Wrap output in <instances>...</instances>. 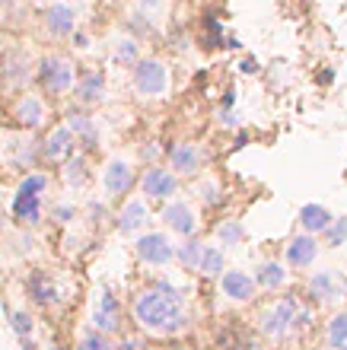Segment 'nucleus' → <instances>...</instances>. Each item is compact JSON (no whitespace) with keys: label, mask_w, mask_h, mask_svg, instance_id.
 I'll list each match as a JSON object with an SVG mask.
<instances>
[{"label":"nucleus","mask_w":347,"mask_h":350,"mask_svg":"<svg viewBox=\"0 0 347 350\" xmlns=\"http://www.w3.org/2000/svg\"><path fill=\"white\" fill-rule=\"evenodd\" d=\"M138 255L144 261H150V265H166V261H172L175 252L163 232H150V236L138 239Z\"/></svg>","instance_id":"obj_8"},{"label":"nucleus","mask_w":347,"mask_h":350,"mask_svg":"<svg viewBox=\"0 0 347 350\" xmlns=\"http://www.w3.org/2000/svg\"><path fill=\"white\" fill-rule=\"evenodd\" d=\"M140 325L150 332H163L172 334L185 325V309H182V293L169 284H159L156 290L140 293L138 306H134Z\"/></svg>","instance_id":"obj_1"},{"label":"nucleus","mask_w":347,"mask_h":350,"mask_svg":"<svg viewBox=\"0 0 347 350\" xmlns=\"http://www.w3.org/2000/svg\"><path fill=\"white\" fill-rule=\"evenodd\" d=\"M163 220L169 223L175 232H182V236H192L194 232V217H192V211H188L185 204H169L166 213H163Z\"/></svg>","instance_id":"obj_15"},{"label":"nucleus","mask_w":347,"mask_h":350,"mask_svg":"<svg viewBox=\"0 0 347 350\" xmlns=\"http://www.w3.org/2000/svg\"><path fill=\"white\" fill-rule=\"evenodd\" d=\"M77 350H112V344L105 341V334L102 332H90V334H83V341Z\"/></svg>","instance_id":"obj_28"},{"label":"nucleus","mask_w":347,"mask_h":350,"mask_svg":"<svg viewBox=\"0 0 347 350\" xmlns=\"http://www.w3.org/2000/svg\"><path fill=\"white\" fill-rule=\"evenodd\" d=\"M38 80L48 92H64L73 83V70L64 57H45L42 67H38Z\"/></svg>","instance_id":"obj_4"},{"label":"nucleus","mask_w":347,"mask_h":350,"mask_svg":"<svg viewBox=\"0 0 347 350\" xmlns=\"http://www.w3.org/2000/svg\"><path fill=\"white\" fill-rule=\"evenodd\" d=\"M80 178H86V163H83V159H73L70 166H67V182L80 185Z\"/></svg>","instance_id":"obj_32"},{"label":"nucleus","mask_w":347,"mask_h":350,"mask_svg":"<svg viewBox=\"0 0 347 350\" xmlns=\"http://www.w3.org/2000/svg\"><path fill=\"white\" fill-rule=\"evenodd\" d=\"M322 239H325L329 249H341V245H347V217H335V223L322 232Z\"/></svg>","instance_id":"obj_25"},{"label":"nucleus","mask_w":347,"mask_h":350,"mask_svg":"<svg viewBox=\"0 0 347 350\" xmlns=\"http://www.w3.org/2000/svg\"><path fill=\"white\" fill-rule=\"evenodd\" d=\"M331 223H335V213H331L329 207H322V204H306L300 211V226H303V232H309V236H322Z\"/></svg>","instance_id":"obj_10"},{"label":"nucleus","mask_w":347,"mask_h":350,"mask_svg":"<svg viewBox=\"0 0 347 350\" xmlns=\"http://www.w3.org/2000/svg\"><path fill=\"white\" fill-rule=\"evenodd\" d=\"M70 128L80 131V134H86V144H92V140H96V131H92L90 118H83V115H70Z\"/></svg>","instance_id":"obj_30"},{"label":"nucleus","mask_w":347,"mask_h":350,"mask_svg":"<svg viewBox=\"0 0 347 350\" xmlns=\"http://www.w3.org/2000/svg\"><path fill=\"white\" fill-rule=\"evenodd\" d=\"M16 118L23 121V124H29V128H38L42 118H45V109H42V102H38L36 96H26V99L16 105Z\"/></svg>","instance_id":"obj_19"},{"label":"nucleus","mask_w":347,"mask_h":350,"mask_svg":"<svg viewBox=\"0 0 347 350\" xmlns=\"http://www.w3.org/2000/svg\"><path fill=\"white\" fill-rule=\"evenodd\" d=\"M146 223V207L140 201H131V204H125V211H121V217H118V230L121 232H134V230H140Z\"/></svg>","instance_id":"obj_18"},{"label":"nucleus","mask_w":347,"mask_h":350,"mask_svg":"<svg viewBox=\"0 0 347 350\" xmlns=\"http://www.w3.org/2000/svg\"><path fill=\"white\" fill-rule=\"evenodd\" d=\"M198 166H201V153H198V147H192V144H179V147L172 150V169L192 175Z\"/></svg>","instance_id":"obj_16"},{"label":"nucleus","mask_w":347,"mask_h":350,"mask_svg":"<svg viewBox=\"0 0 347 350\" xmlns=\"http://www.w3.org/2000/svg\"><path fill=\"white\" fill-rule=\"evenodd\" d=\"M175 188H179V182H175V175L169 172V169H146L144 175V194H150V198H169V194H175Z\"/></svg>","instance_id":"obj_9"},{"label":"nucleus","mask_w":347,"mask_h":350,"mask_svg":"<svg viewBox=\"0 0 347 350\" xmlns=\"http://www.w3.org/2000/svg\"><path fill=\"white\" fill-rule=\"evenodd\" d=\"M220 286H223V296H229L233 303H248L258 290L255 277H248L246 271H227L220 277Z\"/></svg>","instance_id":"obj_7"},{"label":"nucleus","mask_w":347,"mask_h":350,"mask_svg":"<svg viewBox=\"0 0 347 350\" xmlns=\"http://www.w3.org/2000/svg\"><path fill=\"white\" fill-rule=\"evenodd\" d=\"M92 325H96V332H115L118 328V299L112 293L102 296L99 309L92 312Z\"/></svg>","instance_id":"obj_14"},{"label":"nucleus","mask_w":347,"mask_h":350,"mask_svg":"<svg viewBox=\"0 0 347 350\" xmlns=\"http://www.w3.org/2000/svg\"><path fill=\"white\" fill-rule=\"evenodd\" d=\"M29 293L36 296V303L48 306V303H55L57 299V286L51 284L45 274H32V280H29Z\"/></svg>","instance_id":"obj_20"},{"label":"nucleus","mask_w":347,"mask_h":350,"mask_svg":"<svg viewBox=\"0 0 347 350\" xmlns=\"http://www.w3.org/2000/svg\"><path fill=\"white\" fill-rule=\"evenodd\" d=\"M45 185H48L45 175H29L26 182L19 185V191H23V194H42V191H45Z\"/></svg>","instance_id":"obj_29"},{"label":"nucleus","mask_w":347,"mask_h":350,"mask_svg":"<svg viewBox=\"0 0 347 350\" xmlns=\"http://www.w3.org/2000/svg\"><path fill=\"white\" fill-rule=\"evenodd\" d=\"M45 23H48V32L57 38H64L73 32V23H77V13H73L67 3H55V7L45 13Z\"/></svg>","instance_id":"obj_11"},{"label":"nucleus","mask_w":347,"mask_h":350,"mask_svg":"<svg viewBox=\"0 0 347 350\" xmlns=\"http://www.w3.org/2000/svg\"><path fill=\"white\" fill-rule=\"evenodd\" d=\"M131 16H134V13H131ZM128 26H131V29H138V32H146V29H150V23L144 19V13H138L134 19H128Z\"/></svg>","instance_id":"obj_34"},{"label":"nucleus","mask_w":347,"mask_h":350,"mask_svg":"<svg viewBox=\"0 0 347 350\" xmlns=\"http://www.w3.org/2000/svg\"><path fill=\"white\" fill-rule=\"evenodd\" d=\"M198 271L207 274V277L227 274V271H223V249H217V245H204V258H201V267H198Z\"/></svg>","instance_id":"obj_23"},{"label":"nucleus","mask_w":347,"mask_h":350,"mask_svg":"<svg viewBox=\"0 0 347 350\" xmlns=\"http://www.w3.org/2000/svg\"><path fill=\"white\" fill-rule=\"evenodd\" d=\"M316 80H319V86H331V83H335V70H331V67H325V70H319V77H316Z\"/></svg>","instance_id":"obj_35"},{"label":"nucleus","mask_w":347,"mask_h":350,"mask_svg":"<svg viewBox=\"0 0 347 350\" xmlns=\"http://www.w3.org/2000/svg\"><path fill=\"white\" fill-rule=\"evenodd\" d=\"M140 3H144L146 10H150V7H159V0H140Z\"/></svg>","instance_id":"obj_39"},{"label":"nucleus","mask_w":347,"mask_h":350,"mask_svg":"<svg viewBox=\"0 0 347 350\" xmlns=\"http://www.w3.org/2000/svg\"><path fill=\"white\" fill-rule=\"evenodd\" d=\"M239 70H242V74H248V77H252V74H258V64H255V61H252V57H246V61H239Z\"/></svg>","instance_id":"obj_36"},{"label":"nucleus","mask_w":347,"mask_h":350,"mask_svg":"<svg viewBox=\"0 0 347 350\" xmlns=\"http://www.w3.org/2000/svg\"><path fill=\"white\" fill-rule=\"evenodd\" d=\"M319 258V239L309 232H300L287 242V265L290 267H312Z\"/></svg>","instance_id":"obj_6"},{"label":"nucleus","mask_w":347,"mask_h":350,"mask_svg":"<svg viewBox=\"0 0 347 350\" xmlns=\"http://www.w3.org/2000/svg\"><path fill=\"white\" fill-rule=\"evenodd\" d=\"M287 277H290L287 265H281V261H261V265H258V274H255V284L261 286V290H281V286L287 284Z\"/></svg>","instance_id":"obj_12"},{"label":"nucleus","mask_w":347,"mask_h":350,"mask_svg":"<svg viewBox=\"0 0 347 350\" xmlns=\"http://www.w3.org/2000/svg\"><path fill=\"white\" fill-rule=\"evenodd\" d=\"M325 341L331 350H347V312L331 315L325 325Z\"/></svg>","instance_id":"obj_17"},{"label":"nucleus","mask_w":347,"mask_h":350,"mask_svg":"<svg viewBox=\"0 0 347 350\" xmlns=\"http://www.w3.org/2000/svg\"><path fill=\"white\" fill-rule=\"evenodd\" d=\"M13 213H16L19 220L36 223V220H38V194H23V191H16V201H13Z\"/></svg>","instance_id":"obj_21"},{"label":"nucleus","mask_w":347,"mask_h":350,"mask_svg":"<svg viewBox=\"0 0 347 350\" xmlns=\"http://www.w3.org/2000/svg\"><path fill=\"white\" fill-rule=\"evenodd\" d=\"M131 182H134V175H131V166H128V163L115 159V163L105 169V191H109L112 198H118V194L128 191Z\"/></svg>","instance_id":"obj_13"},{"label":"nucleus","mask_w":347,"mask_h":350,"mask_svg":"<svg viewBox=\"0 0 347 350\" xmlns=\"http://www.w3.org/2000/svg\"><path fill=\"white\" fill-rule=\"evenodd\" d=\"M13 328H16L19 338H29V332H32V322H29L26 312H13Z\"/></svg>","instance_id":"obj_33"},{"label":"nucleus","mask_w":347,"mask_h":350,"mask_svg":"<svg viewBox=\"0 0 347 350\" xmlns=\"http://www.w3.org/2000/svg\"><path fill=\"white\" fill-rule=\"evenodd\" d=\"M179 258H182L185 267H194V271H198V267H201V258H204V245L201 242H194V239H188L182 245V252H179Z\"/></svg>","instance_id":"obj_26"},{"label":"nucleus","mask_w":347,"mask_h":350,"mask_svg":"<svg viewBox=\"0 0 347 350\" xmlns=\"http://www.w3.org/2000/svg\"><path fill=\"white\" fill-rule=\"evenodd\" d=\"M0 3H3V0H0Z\"/></svg>","instance_id":"obj_40"},{"label":"nucleus","mask_w":347,"mask_h":350,"mask_svg":"<svg viewBox=\"0 0 347 350\" xmlns=\"http://www.w3.org/2000/svg\"><path fill=\"white\" fill-rule=\"evenodd\" d=\"M242 236H246V230H242L236 220H229V223H223V226H220V242H223V245H239V242H242Z\"/></svg>","instance_id":"obj_27"},{"label":"nucleus","mask_w":347,"mask_h":350,"mask_svg":"<svg viewBox=\"0 0 347 350\" xmlns=\"http://www.w3.org/2000/svg\"><path fill=\"white\" fill-rule=\"evenodd\" d=\"M204 201H207V204H217V201H220L217 188H210V185H207V188H204Z\"/></svg>","instance_id":"obj_37"},{"label":"nucleus","mask_w":347,"mask_h":350,"mask_svg":"<svg viewBox=\"0 0 347 350\" xmlns=\"http://www.w3.org/2000/svg\"><path fill=\"white\" fill-rule=\"evenodd\" d=\"M134 86L144 96H159L166 92V67L159 61H140L134 67Z\"/></svg>","instance_id":"obj_5"},{"label":"nucleus","mask_w":347,"mask_h":350,"mask_svg":"<svg viewBox=\"0 0 347 350\" xmlns=\"http://www.w3.org/2000/svg\"><path fill=\"white\" fill-rule=\"evenodd\" d=\"M309 309H303L300 299L296 296H281L274 303L268 306L258 325H261V334H268L271 341H283L293 328H303V325H309Z\"/></svg>","instance_id":"obj_2"},{"label":"nucleus","mask_w":347,"mask_h":350,"mask_svg":"<svg viewBox=\"0 0 347 350\" xmlns=\"http://www.w3.org/2000/svg\"><path fill=\"white\" fill-rule=\"evenodd\" d=\"M306 293H309V299H316V303H335V299H341V296L347 293V280L335 267H322V271H316V274L309 277Z\"/></svg>","instance_id":"obj_3"},{"label":"nucleus","mask_w":347,"mask_h":350,"mask_svg":"<svg viewBox=\"0 0 347 350\" xmlns=\"http://www.w3.org/2000/svg\"><path fill=\"white\" fill-rule=\"evenodd\" d=\"M55 217H61V220H70V217H73V207H57Z\"/></svg>","instance_id":"obj_38"},{"label":"nucleus","mask_w":347,"mask_h":350,"mask_svg":"<svg viewBox=\"0 0 347 350\" xmlns=\"http://www.w3.org/2000/svg\"><path fill=\"white\" fill-rule=\"evenodd\" d=\"M67 150H70V131L61 128V131H55V134L48 137V144H45V157H48V159H64V157H67Z\"/></svg>","instance_id":"obj_22"},{"label":"nucleus","mask_w":347,"mask_h":350,"mask_svg":"<svg viewBox=\"0 0 347 350\" xmlns=\"http://www.w3.org/2000/svg\"><path fill=\"white\" fill-rule=\"evenodd\" d=\"M134 57H138V42H134V38H125V42L118 45V61L134 64Z\"/></svg>","instance_id":"obj_31"},{"label":"nucleus","mask_w":347,"mask_h":350,"mask_svg":"<svg viewBox=\"0 0 347 350\" xmlns=\"http://www.w3.org/2000/svg\"><path fill=\"white\" fill-rule=\"evenodd\" d=\"M80 99L83 102H96L102 96V90H105V80H102V74H83L80 80Z\"/></svg>","instance_id":"obj_24"}]
</instances>
